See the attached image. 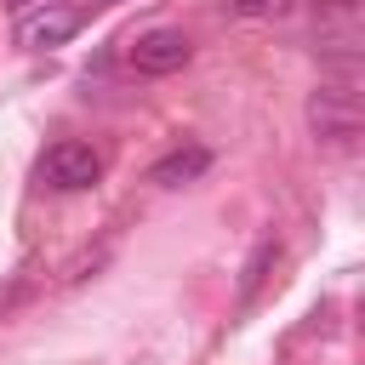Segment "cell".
Instances as JSON below:
<instances>
[{
	"instance_id": "obj_1",
	"label": "cell",
	"mask_w": 365,
	"mask_h": 365,
	"mask_svg": "<svg viewBox=\"0 0 365 365\" xmlns=\"http://www.w3.org/2000/svg\"><path fill=\"white\" fill-rule=\"evenodd\" d=\"M108 6H120V0H63V6H46V11H34V17H17V46H29V51H57L63 40H74L91 17H103Z\"/></svg>"
},
{
	"instance_id": "obj_4",
	"label": "cell",
	"mask_w": 365,
	"mask_h": 365,
	"mask_svg": "<svg viewBox=\"0 0 365 365\" xmlns=\"http://www.w3.org/2000/svg\"><path fill=\"white\" fill-rule=\"evenodd\" d=\"M131 68L137 74H177L188 57H194V46H188V34L182 29H148V34H137L131 40Z\"/></svg>"
},
{
	"instance_id": "obj_2",
	"label": "cell",
	"mask_w": 365,
	"mask_h": 365,
	"mask_svg": "<svg viewBox=\"0 0 365 365\" xmlns=\"http://www.w3.org/2000/svg\"><path fill=\"white\" fill-rule=\"evenodd\" d=\"M97 177H103V154H97L91 143H74V137L51 143V148L34 160V182L51 188V194H80V188H91Z\"/></svg>"
},
{
	"instance_id": "obj_8",
	"label": "cell",
	"mask_w": 365,
	"mask_h": 365,
	"mask_svg": "<svg viewBox=\"0 0 365 365\" xmlns=\"http://www.w3.org/2000/svg\"><path fill=\"white\" fill-rule=\"evenodd\" d=\"M279 6H285V0H274V11H279ZM245 11H268V0H251Z\"/></svg>"
},
{
	"instance_id": "obj_3",
	"label": "cell",
	"mask_w": 365,
	"mask_h": 365,
	"mask_svg": "<svg viewBox=\"0 0 365 365\" xmlns=\"http://www.w3.org/2000/svg\"><path fill=\"white\" fill-rule=\"evenodd\" d=\"M308 131L319 143H354L359 137V91L354 80H325L314 97H308Z\"/></svg>"
},
{
	"instance_id": "obj_5",
	"label": "cell",
	"mask_w": 365,
	"mask_h": 365,
	"mask_svg": "<svg viewBox=\"0 0 365 365\" xmlns=\"http://www.w3.org/2000/svg\"><path fill=\"white\" fill-rule=\"evenodd\" d=\"M205 165H211V148L188 143V148H171L165 160H154V165H148V182H160V188H177V182H194Z\"/></svg>"
},
{
	"instance_id": "obj_7",
	"label": "cell",
	"mask_w": 365,
	"mask_h": 365,
	"mask_svg": "<svg viewBox=\"0 0 365 365\" xmlns=\"http://www.w3.org/2000/svg\"><path fill=\"white\" fill-rule=\"evenodd\" d=\"M11 6V17H29V6H40V0H6Z\"/></svg>"
},
{
	"instance_id": "obj_6",
	"label": "cell",
	"mask_w": 365,
	"mask_h": 365,
	"mask_svg": "<svg viewBox=\"0 0 365 365\" xmlns=\"http://www.w3.org/2000/svg\"><path fill=\"white\" fill-rule=\"evenodd\" d=\"M274 262H279V245H274V240H257V251L245 257V274H240V308L257 302V291H262V279H268Z\"/></svg>"
}]
</instances>
